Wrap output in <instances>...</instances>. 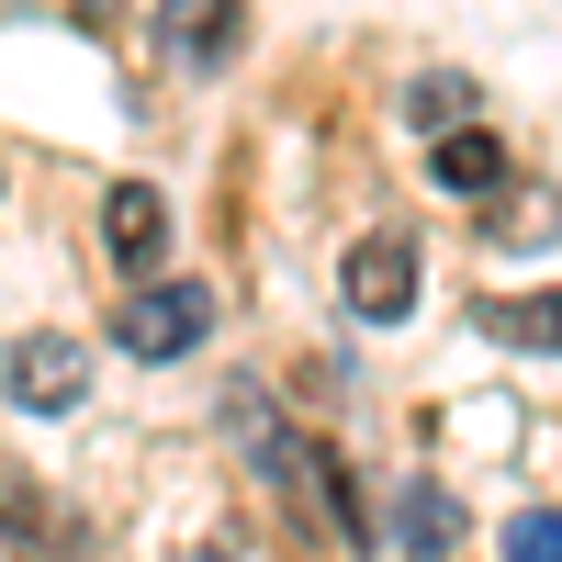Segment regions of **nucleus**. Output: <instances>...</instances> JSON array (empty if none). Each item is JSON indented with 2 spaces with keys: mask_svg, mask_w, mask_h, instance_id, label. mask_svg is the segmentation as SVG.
Wrapping results in <instances>:
<instances>
[{
  "mask_svg": "<svg viewBox=\"0 0 562 562\" xmlns=\"http://www.w3.org/2000/svg\"><path fill=\"white\" fill-rule=\"evenodd\" d=\"M551 540H562V518H551V506H529V518L506 529V562H562Z\"/></svg>",
  "mask_w": 562,
  "mask_h": 562,
  "instance_id": "nucleus-10",
  "label": "nucleus"
},
{
  "mask_svg": "<svg viewBox=\"0 0 562 562\" xmlns=\"http://www.w3.org/2000/svg\"><path fill=\"white\" fill-rule=\"evenodd\" d=\"M405 113H416V135L473 124V79H450V68H439V79H416V102H405Z\"/></svg>",
  "mask_w": 562,
  "mask_h": 562,
  "instance_id": "nucleus-9",
  "label": "nucleus"
},
{
  "mask_svg": "<svg viewBox=\"0 0 562 562\" xmlns=\"http://www.w3.org/2000/svg\"><path fill=\"white\" fill-rule=\"evenodd\" d=\"M495 326H506V338H529V349H551V304H495Z\"/></svg>",
  "mask_w": 562,
  "mask_h": 562,
  "instance_id": "nucleus-11",
  "label": "nucleus"
},
{
  "mask_svg": "<svg viewBox=\"0 0 562 562\" xmlns=\"http://www.w3.org/2000/svg\"><path fill=\"white\" fill-rule=\"evenodd\" d=\"M158 23H169V45H180L192 68H214L225 34H237V0H158Z\"/></svg>",
  "mask_w": 562,
  "mask_h": 562,
  "instance_id": "nucleus-8",
  "label": "nucleus"
},
{
  "mask_svg": "<svg viewBox=\"0 0 562 562\" xmlns=\"http://www.w3.org/2000/svg\"><path fill=\"white\" fill-rule=\"evenodd\" d=\"M0 529H12V551H23V562H57V551H79V529H68L57 506L34 495V473H23V461H0Z\"/></svg>",
  "mask_w": 562,
  "mask_h": 562,
  "instance_id": "nucleus-4",
  "label": "nucleus"
},
{
  "mask_svg": "<svg viewBox=\"0 0 562 562\" xmlns=\"http://www.w3.org/2000/svg\"><path fill=\"white\" fill-rule=\"evenodd\" d=\"M0 394H12L23 416H68L90 394V349L68 338V326H34V338L0 349Z\"/></svg>",
  "mask_w": 562,
  "mask_h": 562,
  "instance_id": "nucleus-1",
  "label": "nucleus"
},
{
  "mask_svg": "<svg viewBox=\"0 0 562 562\" xmlns=\"http://www.w3.org/2000/svg\"><path fill=\"white\" fill-rule=\"evenodd\" d=\"M113 338H124L135 360H180V349H203V338H214V293H203V281H147V293L124 304Z\"/></svg>",
  "mask_w": 562,
  "mask_h": 562,
  "instance_id": "nucleus-2",
  "label": "nucleus"
},
{
  "mask_svg": "<svg viewBox=\"0 0 562 562\" xmlns=\"http://www.w3.org/2000/svg\"><path fill=\"white\" fill-rule=\"evenodd\" d=\"M102 237H113L124 270H158V248H169V203L147 192V180H113V192H102Z\"/></svg>",
  "mask_w": 562,
  "mask_h": 562,
  "instance_id": "nucleus-5",
  "label": "nucleus"
},
{
  "mask_svg": "<svg viewBox=\"0 0 562 562\" xmlns=\"http://www.w3.org/2000/svg\"><path fill=\"white\" fill-rule=\"evenodd\" d=\"M338 281H349V315H371V326H394V315L416 304V248H405V237H360Z\"/></svg>",
  "mask_w": 562,
  "mask_h": 562,
  "instance_id": "nucleus-3",
  "label": "nucleus"
},
{
  "mask_svg": "<svg viewBox=\"0 0 562 562\" xmlns=\"http://www.w3.org/2000/svg\"><path fill=\"white\" fill-rule=\"evenodd\" d=\"M439 192H461V203L506 192V147H495L484 124H450V135H439Z\"/></svg>",
  "mask_w": 562,
  "mask_h": 562,
  "instance_id": "nucleus-6",
  "label": "nucleus"
},
{
  "mask_svg": "<svg viewBox=\"0 0 562 562\" xmlns=\"http://www.w3.org/2000/svg\"><path fill=\"white\" fill-rule=\"evenodd\" d=\"M394 540H405V562H439V551L461 540V506H450L439 484H405V495H394Z\"/></svg>",
  "mask_w": 562,
  "mask_h": 562,
  "instance_id": "nucleus-7",
  "label": "nucleus"
}]
</instances>
